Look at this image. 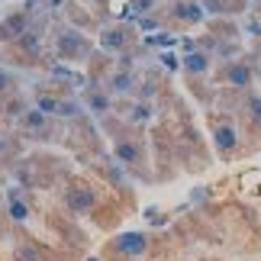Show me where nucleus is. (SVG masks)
Instances as JSON below:
<instances>
[{
    "label": "nucleus",
    "instance_id": "obj_1",
    "mask_svg": "<svg viewBox=\"0 0 261 261\" xmlns=\"http://www.w3.org/2000/svg\"><path fill=\"white\" fill-rule=\"evenodd\" d=\"M107 133L113 136V155H116V162L123 165L129 174L148 180V158H145L142 136H136V133H113V129H107Z\"/></svg>",
    "mask_w": 261,
    "mask_h": 261
},
{
    "label": "nucleus",
    "instance_id": "obj_2",
    "mask_svg": "<svg viewBox=\"0 0 261 261\" xmlns=\"http://www.w3.org/2000/svg\"><path fill=\"white\" fill-rule=\"evenodd\" d=\"M97 203H100V187L90 184L84 177H74L62 187V206L68 210L71 216H90L97 213Z\"/></svg>",
    "mask_w": 261,
    "mask_h": 261
},
{
    "label": "nucleus",
    "instance_id": "obj_3",
    "mask_svg": "<svg viewBox=\"0 0 261 261\" xmlns=\"http://www.w3.org/2000/svg\"><path fill=\"white\" fill-rule=\"evenodd\" d=\"M52 45L62 62H87L90 55H94V45H90V39L81 33V29H74L71 23H58L55 26V36H52Z\"/></svg>",
    "mask_w": 261,
    "mask_h": 261
},
{
    "label": "nucleus",
    "instance_id": "obj_4",
    "mask_svg": "<svg viewBox=\"0 0 261 261\" xmlns=\"http://www.w3.org/2000/svg\"><path fill=\"white\" fill-rule=\"evenodd\" d=\"M16 133L23 136V139H33V142H55V139H62L55 119L45 116V113H39L36 107H29L26 113H23V119L16 123Z\"/></svg>",
    "mask_w": 261,
    "mask_h": 261
},
{
    "label": "nucleus",
    "instance_id": "obj_5",
    "mask_svg": "<svg viewBox=\"0 0 261 261\" xmlns=\"http://www.w3.org/2000/svg\"><path fill=\"white\" fill-rule=\"evenodd\" d=\"M42 29H29V33H23L16 39V42H10L4 52H7V58L13 55V58H23L19 65H26V68H33V65H42Z\"/></svg>",
    "mask_w": 261,
    "mask_h": 261
},
{
    "label": "nucleus",
    "instance_id": "obj_6",
    "mask_svg": "<svg viewBox=\"0 0 261 261\" xmlns=\"http://www.w3.org/2000/svg\"><path fill=\"white\" fill-rule=\"evenodd\" d=\"M136 45V29L126 26V23H113V26H103L100 29V48L110 55H126L129 48Z\"/></svg>",
    "mask_w": 261,
    "mask_h": 261
},
{
    "label": "nucleus",
    "instance_id": "obj_7",
    "mask_svg": "<svg viewBox=\"0 0 261 261\" xmlns=\"http://www.w3.org/2000/svg\"><path fill=\"white\" fill-rule=\"evenodd\" d=\"M33 29V10L29 7H19L13 10V13H7L4 19H0V45H10L16 42L23 33H29Z\"/></svg>",
    "mask_w": 261,
    "mask_h": 261
},
{
    "label": "nucleus",
    "instance_id": "obj_8",
    "mask_svg": "<svg viewBox=\"0 0 261 261\" xmlns=\"http://www.w3.org/2000/svg\"><path fill=\"white\" fill-rule=\"evenodd\" d=\"M4 203H7V216H10V223H13V226L29 223V216H33V203H29V197H26V187H19V184L7 187Z\"/></svg>",
    "mask_w": 261,
    "mask_h": 261
},
{
    "label": "nucleus",
    "instance_id": "obj_9",
    "mask_svg": "<svg viewBox=\"0 0 261 261\" xmlns=\"http://www.w3.org/2000/svg\"><path fill=\"white\" fill-rule=\"evenodd\" d=\"M110 252L119 255V258L136 261V258H142L148 252V236L145 232H123V236H116L113 242H110Z\"/></svg>",
    "mask_w": 261,
    "mask_h": 261
},
{
    "label": "nucleus",
    "instance_id": "obj_10",
    "mask_svg": "<svg viewBox=\"0 0 261 261\" xmlns=\"http://www.w3.org/2000/svg\"><path fill=\"white\" fill-rule=\"evenodd\" d=\"M81 103H84L87 113L97 116V119H107L110 113H113V97H110L100 84H87L81 90Z\"/></svg>",
    "mask_w": 261,
    "mask_h": 261
},
{
    "label": "nucleus",
    "instance_id": "obj_11",
    "mask_svg": "<svg viewBox=\"0 0 261 261\" xmlns=\"http://www.w3.org/2000/svg\"><path fill=\"white\" fill-rule=\"evenodd\" d=\"M213 145H216V155H223V158H232L236 155L239 133H236L232 119H213Z\"/></svg>",
    "mask_w": 261,
    "mask_h": 261
},
{
    "label": "nucleus",
    "instance_id": "obj_12",
    "mask_svg": "<svg viewBox=\"0 0 261 261\" xmlns=\"http://www.w3.org/2000/svg\"><path fill=\"white\" fill-rule=\"evenodd\" d=\"M23 136L16 133V129H0V165L7 168H16L19 162H23Z\"/></svg>",
    "mask_w": 261,
    "mask_h": 261
},
{
    "label": "nucleus",
    "instance_id": "obj_13",
    "mask_svg": "<svg viewBox=\"0 0 261 261\" xmlns=\"http://www.w3.org/2000/svg\"><path fill=\"white\" fill-rule=\"evenodd\" d=\"M100 87H103L110 97H126V94H133V87H136V74L129 71V68H110L107 77L100 81Z\"/></svg>",
    "mask_w": 261,
    "mask_h": 261
},
{
    "label": "nucleus",
    "instance_id": "obj_14",
    "mask_svg": "<svg viewBox=\"0 0 261 261\" xmlns=\"http://www.w3.org/2000/svg\"><path fill=\"white\" fill-rule=\"evenodd\" d=\"M29 107H33V100H29L23 90H19V94H13V97H4V100H0V119H4L7 126H16Z\"/></svg>",
    "mask_w": 261,
    "mask_h": 261
},
{
    "label": "nucleus",
    "instance_id": "obj_15",
    "mask_svg": "<svg viewBox=\"0 0 261 261\" xmlns=\"http://www.w3.org/2000/svg\"><path fill=\"white\" fill-rule=\"evenodd\" d=\"M171 16L180 26H197V23H203V7H200V0H174Z\"/></svg>",
    "mask_w": 261,
    "mask_h": 261
},
{
    "label": "nucleus",
    "instance_id": "obj_16",
    "mask_svg": "<svg viewBox=\"0 0 261 261\" xmlns=\"http://www.w3.org/2000/svg\"><path fill=\"white\" fill-rule=\"evenodd\" d=\"M223 81L229 84V87H239V90H248L252 87V68H248V62H229L226 68H223Z\"/></svg>",
    "mask_w": 261,
    "mask_h": 261
},
{
    "label": "nucleus",
    "instance_id": "obj_17",
    "mask_svg": "<svg viewBox=\"0 0 261 261\" xmlns=\"http://www.w3.org/2000/svg\"><path fill=\"white\" fill-rule=\"evenodd\" d=\"M33 107L39 110V113H45V116H52V119H55V116H58V107H62V97L52 94V90L42 84V87H39L36 94H33Z\"/></svg>",
    "mask_w": 261,
    "mask_h": 261
},
{
    "label": "nucleus",
    "instance_id": "obj_18",
    "mask_svg": "<svg viewBox=\"0 0 261 261\" xmlns=\"http://www.w3.org/2000/svg\"><path fill=\"white\" fill-rule=\"evenodd\" d=\"M180 62H184V74L187 77H200V74L210 71V62H213V58H210V52H197L194 48V52H187Z\"/></svg>",
    "mask_w": 261,
    "mask_h": 261
},
{
    "label": "nucleus",
    "instance_id": "obj_19",
    "mask_svg": "<svg viewBox=\"0 0 261 261\" xmlns=\"http://www.w3.org/2000/svg\"><path fill=\"white\" fill-rule=\"evenodd\" d=\"M23 90V77H19L13 68H4L0 65V100L4 97H13V94H19Z\"/></svg>",
    "mask_w": 261,
    "mask_h": 261
},
{
    "label": "nucleus",
    "instance_id": "obj_20",
    "mask_svg": "<svg viewBox=\"0 0 261 261\" xmlns=\"http://www.w3.org/2000/svg\"><path fill=\"white\" fill-rule=\"evenodd\" d=\"M148 119H152V103H148V100L133 103V107H129V113H126V123L129 126H145Z\"/></svg>",
    "mask_w": 261,
    "mask_h": 261
},
{
    "label": "nucleus",
    "instance_id": "obj_21",
    "mask_svg": "<svg viewBox=\"0 0 261 261\" xmlns=\"http://www.w3.org/2000/svg\"><path fill=\"white\" fill-rule=\"evenodd\" d=\"M152 10H155V0H129V13H133V16H139V19H142V16H148Z\"/></svg>",
    "mask_w": 261,
    "mask_h": 261
},
{
    "label": "nucleus",
    "instance_id": "obj_22",
    "mask_svg": "<svg viewBox=\"0 0 261 261\" xmlns=\"http://www.w3.org/2000/svg\"><path fill=\"white\" fill-rule=\"evenodd\" d=\"M258 7H261V0H258Z\"/></svg>",
    "mask_w": 261,
    "mask_h": 261
},
{
    "label": "nucleus",
    "instance_id": "obj_23",
    "mask_svg": "<svg viewBox=\"0 0 261 261\" xmlns=\"http://www.w3.org/2000/svg\"><path fill=\"white\" fill-rule=\"evenodd\" d=\"M0 4H4V0H0Z\"/></svg>",
    "mask_w": 261,
    "mask_h": 261
}]
</instances>
